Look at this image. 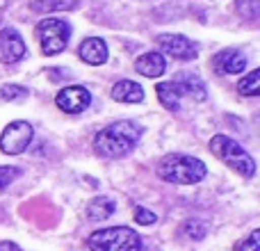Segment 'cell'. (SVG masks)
Masks as SVG:
<instances>
[{"label": "cell", "mask_w": 260, "mask_h": 251, "mask_svg": "<svg viewBox=\"0 0 260 251\" xmlns=\"http://www.w3.org/2000/svg\"><path fill=\"white\" fill-rule=\"evenodd\" d=\"M78 5H80V0H35L30 5V9L37 14H55V12H71Z\"/></svg>", "instance_id": "obj_17"}, {"label": "cell", "mask_w": 260, "mask_h": 251, "mask_svg": "<svg viewBox=\"0 0 260 251\" xmlns=\"http://www.w3.org/2000/svg\"><path fill=\"white\" fill-rule=\"evenodd\" d=\"M0 251H23V249L16 242H12V240H3L0 242Z\"/></svg>", "instance_id": "obj_25"}, {"label": "cell", "mask_w": 260, "mask_h": 251, "mask_svg": "<svg viewBox=\"0 0 260 251\" xmlns=\"http://www.w3.org/2000/svg\"><path fill=\"white\" fill-rule=\"evenodd\" d=\"M183 233L187 235L189 240H194V242H201L208 235V226H206V222H201V219H187L183 224Z\"/></svg>", "instance_id": "obj_19"}, {"label": "cell", "mask_w": 260, "mask_h": 251, "mask_svg": "<svg viewBox=\"0 0 260 251\" xmlns=\"http://www.w3.org/2000/svg\"><path fill=\"white\" fill-rule=\"evenodd\" d=\"M235 251H260V231L253 229L251 235H249L244 242L235 244Z\"/></svg>", "instance_id": "obj_23"}, {"label": "cell", "mask_w": 260, "mask_h": 251, "mask_svg": "<svg viewBox=\"0 0 260 251\" xmlns=\"http://www.w3.org/2000/svg\"><path fill=\"white\" fill-rule=\"evenodd\" d=\"M114 210H117V201H114V199L96 197V199H91L89 206H87V217H89L91 222H105L114 215Z\"/></svg>", "instance_id": "obj_16"}, {"label": "cell", "mask_w": 260, "mask_h": 251, "mask_svg": "<svg viewBox=\"0 0 260 251\" xmlns=\"http://www.w3.org/2000/svg\"><path fill=\"white\" fill-rule=\"evenodd\" d=\"M144 135V125L133 121V119H121L110 125H105L101 133L94 137V151L101 158L108 160H117V158H126L130 151L139 144Z\"/></svg>", "instance_id": "obj_1"}, {"label": "cell", "mask_w": 260, "mask_h": 251, "mask_svg": "<svg viewBox=\"0 0 260 251\" xmlns=\"http://www.w3.org/2000/svg\"><path fill=\"white\" fill-rule=\"evenodd\" d=\"M235 9L247 21H258L260 16V0H235Z\"/></svg>", "instance_id": "obj_20"}, {"label": "cell", "mask_w": 260, "mask_h": 251, "mask_svg": "<svg viewBox=\"0 0 260 251\" xmlns=\"http://www.w3.org/2000/svg\"><path fill=\"white\" fill-rule=\"evenodd\" d=\"M155 94H157V99H160V103L165 105L169 112H178V110H180V103H183V99H185V96L180 94L178 85H176L174 80H169V82H157Z\"/></svg>", "instance_id": "obj_15"}, {"label": "cell", "mask_w": 260, "mask_h": 251, "mask_svg": "<svg viewBox=\"0 0 260 251\" xmlns=\"http://www.w3.org/2000/svg\"><path fill=\"white\" fill-rule=\"evenodd\" d=\"M27 55V46L16 27H3L0 30V62L16 64Z\"/></svg>", "instance_id": "obj_9"}, {"label": "cell", "mask_w": 260, "mask_h": 251, "mask_svg": "<svg viewBox=\"0 0 260 251\" xmlns=\"http://www.w3.org/2000/svg\"><path fill=\"white\" fill-rule=\"evenodd\" d=\"M78 55L85 64H91V67H101V64L108 62V44H105L101 37H87L80 46H78Z\"/></svg>", "instance_id": "obj_11"}, {"label": "cell", "mask_w": 260, "mask_h": 251, "mask_svg": "<svg viewBox=\"0 0 260 251\" xmlns=\"http://www.w3.org/2000/svg\"><path fill=\"white\" fill-rule=\"evenodd\" d=\"M135 222H137V224H142V226H151V224H155V222H157V215H155V212H151L148 208L137 206V208H135Z\"/></svg>", "instance_id": "obj_24"}, {"label": "cell", "mask_w": 260, "mask_h": 251, "mask_svg": "<svg viewBox=\"0 0 260 251\" xmlns=\"http://www.w3.org/2000/svg\"><path fill=\"white\" fill-rule=\"evenodd\" d=\"M238 91L242 96H251V99L260 94V71L258 69H253L251 73H247V76L238 82Z\"/></svg>", "instance_id": "obj_18"}, {"label": "cell", "mask_w": 260, "mask_h": 251, "mask_svg": "<svg viewBox=\"0 0 260 251\" xmlns=\"http://www.w3.org/2000/svg\"><path fill=\"white\" fill-rule=\"evenodd\" d=\"M91 251H142V235L128 226L101 229L87 238Z\"/></svg>", "instance_id": "obj_4"}, {"label": "cell", "mask_w": 260, "mask_h": 251, "mask_svg": "<svg viewBox=\"0 0 260 251\" xmlns=\"http://www.w3.org/2000/svg\"><path fill=\"white\" fill-rule=\"evenodd\" d=\"M157 176L165 183L174 185H194L201 183L208 174V167L203 160L194 155H185V153H167L157 162Z\"/></svg>", "instance_id": "obj_2"}, {"label": "cell", "mask_w": 260, "mask_h": 251, "mask_svg": "<svg viewBox=\"0 0 260 251\" xmlns=\"http://www.w3.org/2000/svg\"><path fill=\"white\" fill-rule=\"evenodd\" d=\"M37 39H39V48L46 57L59 55L69 46L71 25L62 18H44L37 23Z\"/></svg>", "instance_id": "obj_5"}, {"label": "cell", "mask_w": 260, "mask_h": 251, "mask_svg": "<svg viewBox=\"0 0 260 251\" xmlns=\"http://www.w3.org/2000/svg\"><path fill=\"white\" fill-rule=\"evenodd\" d=\"M135 71L144 78H160L167 71V57L162 53H157V50L144 53L135 59Z\"/></svg>", "instance_id": "obj_12"}, {"label": "cell", "mask_w": 260, "mask_h": 251, "mask_svg": "<svg viewBox=\"0 0 260 251\" xmlns=\"http://www.w3.org/2000/svg\"><path fill=\"white\" fill-rule=\"evenodd\" d=\"M157 46H160L162 55H169V57L178 59V62H192L199 55V44L183 35H174V32H165V35H157Z\"/></svg>", "instance_id": "obj_7"}, {"label": "cell", "mask_w": 260, "mask_h": 251, "mask_svg": "<svg viewBox=\"0 0 260 251\" xmlns=\"http://www.w3.org/2000/svg\"><path fill=\"white\" fill-rule=\"evenodd\" d=\"M212 67L217 73H229V76H240L247 69V57L238 48H224L212 57Z\"/></svg>", "instance_id": "obj_10"}, {"label": "cell", "mask_w": 260, "mask_h": 251, "mask_svg": "<svg viewBox=\"0 0 260 251\" xmlns=\"http://www.w3.org/2000/svg\"><path fill=\"white\" fill-rule=\"evenodd\" d=\"M55 103L67 114H80L89 108L91 94H89V89L82 85H69V87H64V89H59Z\"/></svg>", "instance_id": "obj_8"}, {"label": "cell", "mask_w": 260, "mask_h": 251, "mask_svg": "<svg viewBox=\"0 0 260 251\" xmlns=\"http://www.w3.org/2000/svg\"><path fill=\"white\" fill-rule=\"evenodd\" d=\"M112 99L117 103H142L144 101V89L139 82L133 80H119L112 87Z\"/></svg>", "instance_id": "obj_14"}, {"label": "cell", "mask_w": 260, "mask_h": 251, "mask_svg": "<svg viewBox=\"0 0 260 251\" xmlns=\"http://www.w3.org/2000/svg\"><path fill=\"white\" fill-rule=\"evenodd\" d=\"M21 174L23 171L18 169V167H0V194H3Z\"/></svg>", "instance_id": "obj_22"}, {"label": "cell", "mask_w": 260, "mask_h": 251, "mask_svg": "<svg viewBox=\"0 0 260 251\" xmlns=\"http://www.w3.org/2000/svg\"><path fill=\"white\" fill-rule=\"evenodd\" d=\"M174 82L178 85V89H180V94L183 96H189V99H194V101H206L208 87H206V82L197 76V73L180 71V73H176Z\"/></svg>", "instance_id": "obj_13"}, {"label": "cell", "mask_w": 260, "mask_h": 251, "mask_svg": "<svg viewBox=\"0 0 260 251\" xmlns=\"http://www.w3.org/2000/svg\"><path fill=\"white\" fill-rule=\"evenodd\" d=\"M35 137V128L27 121H12L5 125L3 135H0V151L5 155H18L32 144Z\"/></svg>", "instance_id": "obj_6"}, {"label": "cell", "mask_w": 260, "mask_h": 251, "mask_svg": "<svg viewBox=\"0 0 260 251\" xmlns=\"http://www.w3.org/2000/svg\"><path fill=\"white\" fill-rule=\"evenodd\" d=\"M30 94L27 87H21V85H3L0 87V99L3 101H21Z\"/></svg>", "instance_id": "obj_21"}, {"label": "cell", "mask_w": 260, "mask_h": 251, "mask_svg": "<svg viewBox=\"0 0 260 251\" xmlns=\"http://www.w3.org/2000/svg\"><path fill=\"white\" fill-rule=\"evenodd\" d=\"M210 151L226 167H231L235 174L244 176V178H253L256 176L258 167H256V160L251 158V153L240 146L235 139H231L229 135H215L210 139Z\"/></svg>", "instance_id": "obj_3"}]
</instances>
